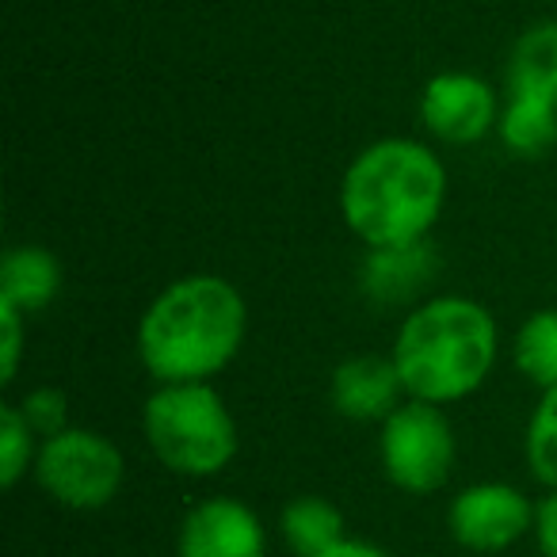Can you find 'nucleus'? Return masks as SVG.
<instances>
[{
  "instance_id": "obj_8",
  "label": "nucleus",
  "mask_w": 557,
  "mask_h": 557,
  "mask_svg": "<svg viewBox=\"0 0 557 557\" xmlns=\"http://www.w3.org/2000/svg\"><path fill=\"white\" fill-rule=\"evenodd\" d=\"M534 504L511 481H473L447 500V534L470 554H508L516 542L531 539Z\"/></svg>"
},
{
  "instance_id": "obj_19",
  "label": "nucleus",
  "mask_w": 557,
  "mask_h": 557,
  "mask_svg": "<svg viewBox=\"0 0 557 557\" xmlns=\"http://www.w3.org/2000/svg\"><path fill=\"white\" fill-rule=\"evenodd\" d=\"M27 321L32 318H24V313L12 310V306H0V382H4V386H12L20 374Z\"/></svg>"
},
{
  "instance_id": "obj_18",
  "label": "nucleus",
  "mask_w": 557,
  "mask_h": 557,
  "mask_svg": "<svg viewBox=\"0 0 557 557\" xmlns=\"http://www.w3.org/2000/svg\"><path fill=\"white\" fill-rule=\"evenodd\" d=\"M20 412H24V420L35 428V435L39 440H50V435L65 432V428L73 424L70 420V397H65V389L58 386H35L27 389L24 397H16Z\"/></svg>"
},
{
  "instance_id": "obj_1",
  "label": "nucleus",
  "mask_w": 557,
  "mask_h": 557,
  "mask_svg": "<svg viewBox=\"0 0 557 557\" xmlns=\"http://www.w3.org/2000/svg\"><path fill=\"white\" fill-rule=\"evenodd\" d=\"M248 341V302L233 278L191 271L172 278L141 310L134 351L157 386L214 382Z\"/></svg>"
},
{
  "instance_id": "obj_6",
  "label": "nucleus",
  "mask_w": 557,
  "mask_h": 557,
  "mask_svg": "<svg viewBox=\"0 0 557 557\" xmlns=\"http://www.w3.org/2000/svg\"><path fill=\"white\" fill-rule=\"evenodd\" d=\"M32 478L47 493V500L62 504V508L100 511L123 493L126 458L111 435L70 424L65 432L39 443Z\"/></svg>"
},
{
  "instance_id": "obj_7",
  "label": "nucleus",
  "mask_w": 557,
  "mask_h": 557,
  "mask_svg": "<svg viewBox=\"0 0 557 557\" xmlns=\"http://www.w3.org/2000/svg\"><path fill=\"white\" fill-rule=\"evenodd\" d=\"M458 462V435L447 409L405 397L379 424L382 478L409 496H428L447 488Z\"/></svg>"
},
{
  "instance_id": "obj_3",
  "label": "nucleus",
  "mask_w": 557,
  "mask_h": 557,
  "mask_svg": "<svg viewBox=\"0 0 557 557\" xmlns=\"http://www.w3.org/2000/svg\"><path fill=\"white\" fill-rule=\"evenodd\" d=\"M500 356V329L470 295H428L397 325L394 359L405 397L450 409L488 382Z\"/></svg>"
},
{
  "instance_id": "obj_2",
  "label": "nucleus",
  "mask_w": 557,
  "mask_h": 557,
  "mask_svg": "<svg viewBox=\"0 0 557 557\" xmlns=\"http://www.w3.org/2000/svg\"><path fill=\"white\" fill-rule=\"evenodd\" d=\"M336 207L363 248L428 240L447 207V164L420 138H379L348 161Z\"/></svg>"
},
{
  "instance_id": "obj_10",
  "label": "nucleus",
  "mask_w": 557,
  "mask_h": 557,
  "mask_svg": "<svg viewBox=\"0 0 557 557\" xmlns=\"http://www.w3.org/2000/svg\"><path fill=\"white\" fill-rule=\"evenodd\" d=\"M176 557H268V527L237 496H202L180 519Z\"/></svg>"
},
{
  "instance_id": "obj_14",
  "label": "nucleus",
  "mask_w": 557,
  "mask_h": 557,
  "mask_svg": "<svg viewBox=\"0 0 557 557\" xmlns=\"http://www.w3.org/2000/svg\"><path fill=\"white\" fill-rule=\"evenodd\" d=\"M278 539L295 557H321L336 542L348 539L344 511L333 500H325V496L302 493L283 504V511H278Z\"/></svg>"
},
{
  "instance_id": "obj_9",
  "label": "nucleus",
  "mask_w": 557,
  "mask_h": 557,
  "mask_svg": "<svg viewBox=\"0 0 557 557\" xmlns=\"http://www.w3.org/2000/svg\"><path fill=\"white\" fill-rule=\"evenodd\" d=\"M500 103L504 96L485 77H478L470 70H443L435 77H428V85L420 88L417 115L420 126L435 141L478 146L488 134H496Z\"/></svg>"
},
{
  "instance_id": "obj_11",
  "label": "nucleus",
  "mask_w": 557,
  "mask_h": 557,
  "mask_svg": "<svg viewBox=\"0 0 557 557\" xmlns=\"http://www.w3.org/2000/svg\"><path fill=\"white\" fill-rule=\"evenodd\" d=\"M405 401L401 374L386 356H348L329 374V405L344 420L356 424H382Z\"/></svg>"
},
{
  "instance_id": "obj_4",
  "label": "nucleus",
  "mask_w": 557,
  "mask_h": 557,
  "mask_svg": "<svg viewBox=\"0 0 557 557\" xmlns=\"http://www.w3.org/2000/svg\"><path fill=\"white\" fill-rule=\"evenodd\" d=\"M141 440L169 473L218 478L240 455V428L214 382H164L141 401Z\"/></svg>"
},
{
  "instance_id": "obj_15",
  "label": "nucleus",
  "mask_w": 557,
  "mask_h": 557,
  "mask_svg": "<svg viewBox=\"0 0 557 557\" xmlns=\"http://www.w3.org/2000/svg\"><path fill=\"white\" fill-rule=\"evenodd\" d=\"M511 363L531 386H539V394L557 386V306L534 310L519 321L511 336Z\"/></svg>"
},
{
  "instance_id": "obj_5",
  "label": "nucleus",
  "mask_w": 557,
  "mask_h": 557,
  "mask_svg": "<svg viewBox=\"0 0 557 557\" xmlns=\"http://www.w3.org/2000/svg\"><path fill=\"white\" fill-rule=\"evenodd\" d=\"M496 138L511 157H546L557 146V20L527 27L504 65Z\"/></svg>"
},
{
  "instance_id": "obj_17",
  "label": "nucleus",
  "mask_w": 557,
  "mask_h": 557,
  "mask_svg": "<svg viewBox=\"0 0 557 557\" xmlns=\"http://www.w3.org/2000/svg\"><path fill=\"white\" fill-rule=\"evenodd\" d=\"M39 435L24 420L16 401L0 405V485L16 488L27 473L35 470V458H39Z\"/></svg>"
},
{
  "instance_id": "obj_21",
  "label": "nucleus",
  "mask_w": 557,
  "mask_h": 557,
  "mask_svg": "<svg viewBox=\"0 0 557 557\" xmlns=\"http://www.w3.org/2000/svg\"><path fill=\"white\" fill-rule=\"evenodd\" d=\"M321 557H394L389 549H382L379 542H367V539H344V542H336L333 549H325Z\"/></svg>"
},
{
  "instance_id": "obj_16",
  "label": "nucleus",
  "mask_w": 557,
  "mask_h": 557,
  "mask_svg": "<svg viewBox=\"0 0 557 557\" xmlns=\"http://www.w3.org/2000/svg\"><path fill=\"white\" fill-rule=\"evenodd\" d=\"M523 458L542 488H557V386L542 389L523 432Z\"/></svg>"
},
{
  "instance_id": "obj_13",
  "label": "nucleus",
  "mask_w": 557,
  "mask_h": 557,
  "mask_svg": "<svg viewBox=\"0 0 557 557\" xmlns=\"http://www.w3.org/2000/svg\"><path fill=\"white\" fill-rule=\"evenodd\" d=\"M65 287V268L47 245H12L0 260V306L24 318L50 310Z\"/></svg>"
},
{
  "instance_id": "obj_12",
  "label": "nucleus",
  "mask_w": 557,
  "mask_h": 557,
  "mask_svg": "<svg viewBox=\"0 0 557 557\" xmlns=\"http://www.w3.org/2000/svg\"><path fill=\"white\" fill-rule=\"evenodd\" d=\"M440 271L432 240H412V245L367 248L359 263V290L374 306H417L424 302L428 283Z\"/></svg>"
},
{
  "instance_id": "obj_20",
  "label": "nucleus",
  "mask_w": 557,
  "mask_h": 557,
  "mask_svg": "<svg viewBox=\"0 0 557 557\" xmlns=\"http://www.w3.org/2000/svg\"><path fill=\"white\" fill-rule=\"evenodd\" d=\"M534 546L542 557H557V488H546L534 504Z\"/></svg>"
}]
</instances>
